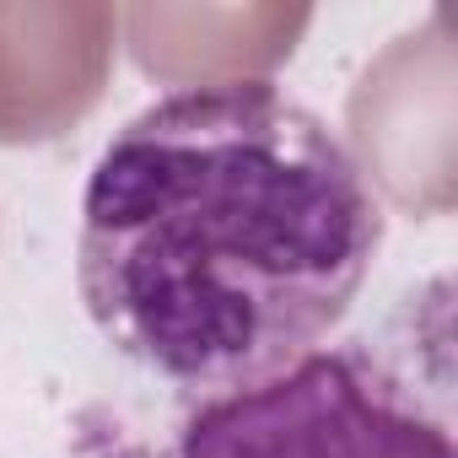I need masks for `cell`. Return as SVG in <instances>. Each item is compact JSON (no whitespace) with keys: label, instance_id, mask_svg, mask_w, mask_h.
Segmentation results:
<instances>
[{"label":"cell","instance_id":"cell-1","mask_svg":"<svg viewBox=\"0 0 458 458\" xmlns=\"http://www.w3.org/2000/svg\"><path fill=\"white\" fill-rule=\"evenodd\" d=\"M383 249L351 146L276 81L183 87L140 108L81 194L76 276L103 340L221 399L318 351Z\"/></svg>","mask_w":458,"mask_h":458},{"label":"cell","instance_id":"cell-2","mask_svg":"<svg viewBox=\"0 0 458 458\" xmlns=\"http://www.w3.org/2000/svg\"><path fill=\"white\" fill-rule=\"evenodd\" d=\"M178 458H458L447 410L367 340L318 345L286 372L205 399Z\"/></svg>","mask_w":458,"mask_h":458}]
</instances>
